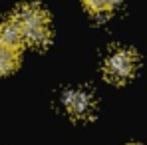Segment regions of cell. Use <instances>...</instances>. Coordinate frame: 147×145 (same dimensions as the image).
<instances>
[{
	"instance_id": "cell-5",
	"label": "cell",
	"mask_w": 147,
	"mask_h": 145,
	"mask_svg": "<svg viewBox=\"0 0 147 145\" xmlns=\"http://www.w3.org/2000/svg\"><path fill=\"white\" fill-rule=\"evenodd\" d=\"M20 62V50L8 46L6 42L0 40V76L10 74Z\"/></svg>"
},
{
	"instance_id": "cell-4",
	"label": "cell",
	"mask_w": 147,
	"mask_h": 145,
	"mask_svg": "<svg viewBox=\"0 0 147 145\" xmlns=\"http://www.w3.org/2000/svg\"><path fill=\"white\" fill-rule=\"evenodd\" d=\"M0 40H2V42H6L8 46L16 48V50H20L22 46H24V36H22L20 26L16 24V20H14V18L4 20V22L0 24Z\"/></svg>"
},
{
	"instance_id": "cell-6",
	"label": "cell",
	"mask_w": 147,
	"mask_h": 145,
	"mask_svg": "<svg viewBox=\"0 0 147 145\" xmlns=\"http://www.w3.org/2000/svg\"><path fill=\"white\" fill-rule=\"evenodd\" d=\"M84 4L94 14H107L119 4V0H84Z\"/></svg>"
},
{
	"instance_id": "cell-1",
	"label": "cell",
	"mask_w": 147,
	"mask_h": 145,
	"mask_svg": "<svg viewBox=\"0 0 147 145\" xmlns=\"http://www.w3.org/2000/svg\"><path fill=\"white\" fill-rule=\"evenodd\" d=\"M12 18L20 26V32L24 36V44L44 48L50 42V38H52L50 16L40 4H22L14 12Z\"/></svg>"
},
{
	"instance_id": "cell-3",
	"label": "cell",
	"mask_w": 147,
	"mask_h": 145,
	"mask_svg": "<svg viewBox=\"0 0 147 145\" xmlns=\"http://www.w3.org/2000/svg\"><path fill=\"white\" fill-rule=\"evenodd\" d=\"M62 103H64L66 111L76 119L90 117L94 113V107H96L94 96L86 88H70V90H66L64 96H62Z\"/></svg>"
},
{
	"instance_id": "cell-2",
	"label": "cell",
	"mask_w": 147,
	"mask_h": 145,
	"mask_svg": "<svg viewBox=\"0 0 147 145\" xmlns=\"http://www.w3.org/2000/svg\"><path fill=\"white\" fill-rule=\"evenodd\" d=\"M137 64L139 58L133 48H115L103 62V76L113 84H123L135 74Z\"/></svg>"
},
{
	"instance_id": "cell-7",
	"label": "cell",
	"mask_w": 147,
	"mask_h": 145,
	"mask_svg": "<svg viewBox=\"0 0 147 145\" xmlns=\"http://www.w3.org/2000/svg\"><path fill=\"white\" fill-rule=\"evenodd\" d=\"M131 145H141V143H131Z\"/></svg>"
}]
</instances>
